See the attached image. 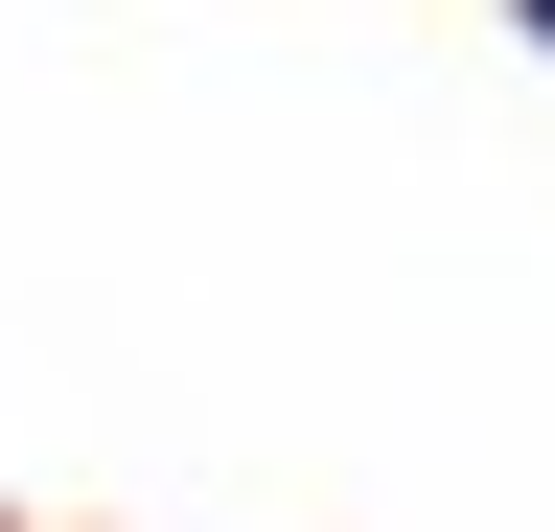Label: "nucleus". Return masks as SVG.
<instances>
[{
	"label": "nucleus",
	"mask_w": 555,
	"mask_h": 532,
	"mask_svg": "<svg viewBox=\"0 0 555 532\" xmlns=\"http://www.w3.org/2000/svg\"><path fill=\"white\" fill-rule=\"evenodd\" d=\"M509 24H532V47H555V0H509Z\"/></svg>",
	"instance_id": "1"
}]
</instances>
